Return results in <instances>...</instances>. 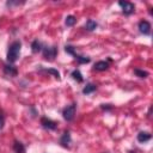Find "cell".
Returning <instances> with one entry per match:
<instances>
[{"instance_id": "24", "label": "cell", "mask_w": 153, "mask_h": 153, "mask_svg": "<svg viewBox=\"0 0 153 153\" xmlns=\"http://www.w3.org/2000/svg\"><path fill=\"white\" fill-rule=\"evenodd\" d=\"M129 153H136V152H135V151H134V152H133V151H130V152H129Z\"/></svg>"}, {"instance_id": "14", "label": "cell", "mask_w": 153, "mask_h": 153, "mask_svg": "<svg viewBox=\"0 0 153 153\" xmlns=\"http://www.w3.org/2000/svg\"><path fill=\"white\" fill-rule=\"evenodd\" d=\"M74 59L78 61V63L79 65H84V63H88L90 61H91V59L90 57H87V56H81V55H79V54H76V53H74Z\"/></svg>"}, {"instance_id": "12", "label": "cell", "mask_w": 153, "mask_h": 153, "mask_svg": "<svg viewBox=\"0 0 153 153\" xmlns=\"http://www.w3.org/2000/svg\"><path fill=\"white\" fill-rule=\"evenodd\" d=\"M93 68L96 71H99V72H103V71H106L109 68V62L108 61H98L94 63Z\"/></svg>"}, {"instance_id": "6", "label": "cell", "mask_w": 153, "mask_h": 153, "mask_svg": "<svg viewBox=\"0 0 153 153\" xmlns=\"http://www.w3.org/2000/svg\"><path fill=\"white\" fill-rule=\"evenodd\" d=\"M137 29H139V31H140L142 35H149L152 26H151V23H149L148 20H141V22H139V24H137Z\"/></svg>"}, {"instance_id": "13", "label": "cell", "mask_w": 153, "mask_h": 153, "mask_svg": "<svg viewBox=\"0 0 153 153\" xmlns=\"http://www.w3.org/2000/svg\"><path fill=\"white\" fill-rule=\"evenodd\" d=\"M98 27V23L96 22V20H93V19H87L86 20V23H85V29L87 30V31H93V30H96Z\"/></svg>"}, {"instance_id": "16", "label": "cell", "mask_w": 153, "mask_h": 153, "mask_svg": "<svg viewBox=\"0 0 153 153\" xmlns=\"http://www.w3.org/2000/svg\"><path fill=\"white\" fill-rule=\"evenodd\" d=\"M97 90V86L94 85V84H86V86L82 88V93L84 94H90V93H92V92H94Z\"/></svg>"}, {"instance_id": "11", "label": "cell", "mask_w": 153, "mask_h": 153, "mask_svg": "<svg viewBox=\"0 0 153 153\" xmlns=\"http://www.w3.org/2000/svg\"><path fill=\"white\" fill-rule=\"evenodd\" d=\"M42 49H43V44L38 39H33L31 42V50H32L33 54H37V53L42 51Z\"/></svg>"}, {"instance_id": "3", "label": "cell", "mask_w": 153, "mask_h": 153, "mask_svg": "<svg viewBox=\"0 0 153 153\" xmlns=\"http://www.w3.org/2000/svg\"><path fill=\"white\" fill-rule=\"evenodd\" d=\"M75 111H76V104L75 103H72L71 105H67L63 110H62V116L66 121L71 122L73 121L74 116H75Z\"/></svg>"}, {"instance_id": "18", "label": "cell", "mask_w": 153, "mask_h": 153, "mask_svg": "<svg viewBox=\"0 0 153 153\" xmlns=\"http://www.w3.org/2000/svg\"><path fill=\"white\" fill-rule=\"evenodd\" d=\"M75 23H76V18L74 16H67L66 17V20H65L66 26H73Z\"/></svg>"}, {"instance_id": "17", "label": "cell", "mask_w": 153, "mask_h": 153, "mask_svg": "<svg viewBox=\"0 0 153 153\" xmlns=\"http://www.w3.org/2000/svg\"><path fill=\"white\" fill-rule=\"evenodd\" d=\"M43 71H44V72H47V73H49V74H51V75H54L57 80H60V79H61L60 72H59L57 69H55V68H44Z\"/></svg>"}, {"instance_id": "5", "label": "cell", "mask_w": 153, "mask_h": 153, "mask_svg": "<svg viewBox=\"0 0 153 153\" xmlns=\"http://www.w3.org/2000/svg\"><path fill=\"white\" fill-rule=\"evenodd\" d=\"M41 126L44 128V129H48V130H55L57 128V122L43 116L41 117Z\"/></svg>"}, {"instance_id": "8", "label": "cell", "mask_w": 153, "mask_h": 153, "mask_svg": "<svg viewBox=\"0 0 153 153\" xmlns=\"http://www.w3.org/2000/svg\"><path fill=\"white\" fill-rule=\"evenodd\" d=\"M71 141H72V136H71V133H69V130H65V131H63V134L61 135L60 140H59V143H60L62 147H65V148H68V147H69V143H71Z\"/></svg>"}, {"instance_id": "2", "label": "cell", "mask_w": 153, "mask_h": 153, "mask_svg": "<svg viewBox=\"0 0 153 153\" xmlns=\"http://www.w3.org/2000/svg\"><path fill=\"white\" fill-rule=\"evenodd\" d=\"M42 54H43V57L47 60V61H54L56 55H57V48L55 45H51V47H43L42 49Z\"/></svg>"}, {"instance_id": "4", "label": "cell", "mask_w": 153, "mask_h": 153, "mask_svg": "<svg viewBox=\"0 0 153 153\" xmlns=\"http://www.w3.org/2000/svg\"><path fill=\"white\" fill-rule=\"evenodd\" d=\"M118 5L122 7V12L126 16H130L131 13L135 12V6H134L133 2H129V1H118Z\"/></svg>"}, {"instance_id": "20", "label": "cell", "mask_w": 153, "mask_h": 153, "mask_svg": "<svg viewBox=\"0 0 153 153\" xmlns=\"http://www.w3.org/2000/svg\"><path fill=\"white\" fill-rule=\"evenodd\" d=\"M65 51H66L67 54H69V55H74V53H75V48L72 47V45H66V47H65Z\"/></svg>"}, {"instance_id": "7", "label": "cell", "mask_w": 153, "mask_h": 153, "mask_svg": "<svg viewBox=\"0 0 153 153\" xmlns=\"http://www.w3.org/2000/svg\"><path fill=\"white\" fill-rule=\"evenodd\" d=\"M4 74H5L6 76L13 78V76H17V75H18V69H17V67L13 66L12 63H6V65L4 66Z\"/></svg>"}, {"instance_id": "23", "label": "cell", "mask_w": 153, "mask_h": 153, "mask_svg": "<svg viewBox=\"0 0 153 153\" xmlns=\"http://www.w3.org/2000/svg\"><path fill=\"white\" fill-rule=\"evenodd\" d=\"M100 108H102L103 110H105V111H110V110H112V105H110V104H102Z\"/></svg>"}, {"instance_id": "9", "label": "cell", "mask_w": 153, "mask_h": 153, "mask_svg": "<svg viewBox=\"0 0 153 153\" xmlns=\"http://www.w3.org/2000/svg\"><path fill=\"white\" fill-rule=\"evenodd\" d=\"M136 139H137L139 142L145 143V142H147V141H149V140L152 139V135H151L148 131H140V133L137 134Z\"/></svg>"}, {"instance_id": "22", "label": "cell", "mask_w": 153, "mask_h": 153, "mask_svg": "<svg viewBox=\"0 0 153 153\" xmlns=\"http://www.w3.org/2000/svg\"><path fill=\"white\" fill-rule=\"evenodd\" d=\"M4 126H5V116H4L2 111H0V130L4 128Z\"/></svg>"}, {"instance_id": "19", "label": "cell", "mask_w": 153, "mask_h": 153, "mask_svg": "<svg viewBox=\"0 0 153 153\" xmlns=\"http://www.w3.org/2000/svg\"><path fill=\"white\" fill-rule=\"evenodd\" d=\"M134 74L139 78H147L148 76V72L143 71V69H140V68H135L134 69Z\"/></svg>"}, {"instance_id": "1", "label": "cell", "mask_w": 153, "mask_h": 153, "mask_svg": "<svg viewBox=\"0 0 153 153\" xmlns=\"http://www.w3.org/2000/svg\"><path fill=\"white\" fill-rule=\"evenodd\" d=\"M20 50H22V43L19 41L12 42L10 44V47H8L7 55H6L7 62L8 63H14L19 59V56H20Z\"/></svg>"}, {"instance_id": "10", "label": "cell", "mask_w": 153, "mask_h": 153, "mask_svg": "<svg viewBox=\"0 0 153 153\" xmlns=\"http://www.w3.org/2000/svg\"><path fill=\"white\" fill-rule=\"evenodd\" d=\"M13 152L14 153H26V148H25L24 143H22L20 141L16 140L13 142Z\"/></svg>"}, {"instance_id": "21", "label": "cell", "mask_w": 153, "mask_h": 153, "mask_svg": "<svg viewBox=\"0 0 153 153\" xmlns=\"http://www.w3.org/2000/svg\"><path fill=\"white\" fill-rule=\"evenodd\" d=\"M22 4H24V1H23V2H19V1H7V2H6V6L12 7V6H19V5H22Z\"/></svg>"}, {"instance_id": "15", "label": "cell", "mask_w": 153, "mask_h": 153, "mask_svg": "<svg viewBox=\"0 0 153 153\" xmlns=\"http://www.w3.org/2000/svg\"><path fill=\"white\" fill-rule=\"evenodd\" d=\"M71 76L76 81V82H82L84 81V78H82V74L79 69H74L72 73H71Z\"/></svg>"}]
</instances>
